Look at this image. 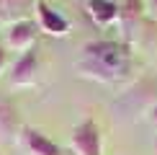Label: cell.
I'll list each match as a JSON object with an SVG mask.
<instances>
[{
	"label": "cell",
	"instance_id": "cell-1",
	"mask_svg": "<svg viewBox=\"0 0 157 155\" xmlns=\"http://www.w3.org/2000/svg\"><path fill=\"white\" fill-rule=\"evenodd\" d=\"M80 73L101 83H119L129 73V49L119 42H93L82 49Z\"/></svg>",
	"mask_w": 157,
	"mask_h": 155
},
{
	"label": "cell",
	"instance_id": "cell-2",
	"mask_svg": "<svg viewBox=\"0 0 157 155\" xmlns=\"http://www.w3.org/2000/svg\"><path fill=\"white\" fill-rule=\"evenodd\" d=\"M70 150L72 155H103L101 129L93 119H85L80 127H75L72 137H70Z\"/></svg>",
	"mask_w": 157,
	"mask_h": 155
},
{
	"label": "cell",
	"instance_id": "cell-3",
	"mask_svg": "<svg viewBox=\"0 0 157 155\" xmlns=\"http://www.w3.org/2000/svg\"><path fill=\"white\" fill-rule=\"evenodd\" d=\"M36 67H39V57L36 49H29L18 57V62L10 70V85L16 88H29L36 83Z\"/></svg>",
	"mask_w": 157,
	"mask_h": 155
},
{
	"label": "cell",
	"instance_id": "cell-4",
	"mask_svg": "<svg viewBox=\"0 0 157 155\" xmlns=\"http://www.w3.org/2000/svg\"><path fill=\"white\" fill-rule=\"evenodd\" d=\"M36 29L39 26L34 21H16V23H10V31H8V44L13 49H18V52H29V49H34V44H36Z\"/></svg>",
	"mask_w": 157,
	"mask_h": 155
},
{
	"label": "cell",
	"instance_id": "cell-5",
	"mask_svg": "<svg viewBox=\"0 0 157 155\" xmlns=\"http://www.w3.org/2000/svg\"><path fill=\"white\" fill-rule=\"evenodd\" d=\"M36 16H39V29L52 34V36H64L70 31L67 18L59 16L57 10H52L47 3H36Z\"/></svg>",
	"mask_w": 157,
	"mask_h": 155
},
{
	"label": "cell",
	"instance_id": "cell-6",
	"mask_svg": "<svg viewBox=\"0 0 157 155\" xmlns=\"http://www.w3.org/2000/svg\"><path fill=\"white\" fill-rule=\"evenodd\" d=\"M23 147L29 150V155H64L59 145H54L49 137H44L36 129H23Z\"/></svg>",
	"mask_w": 157,
	"mask_h": 155
},
{
	"label": "cell",
	"instance_id": "cell-7",
	"mask_svg": "<svg viewBox=\"0 0 157 155\" xmlns=\"http://www.w3.org/2000/svg\"><path fill=\"white\" fill-rule=\"evenodd\" d=\"M31 10H36V0H0V21H26Z\"/></svg>",
	"mask_w": 157,
	"mask_h": 155
},
{
	"label": "cell",
	"instance_id": "cell-8",
	"mask_svg": "<svg viewBox=\"0 0 157 155\" xmlns=\"http://www.w3.org/2000/svg\"><path fill=\"white\" fill-rule=\"evenodd\" d=\"M21 129V121H18V111L16 106L8 98H0V132L5 137H16V132Z\"/></svg>",
	"mask_w": 157,
	"mask_h": 155
},
{
	"label": "cell",
	"instance_id": "cell-9",
	"mask_svg": "<svg viewBox=\"0 0 157 155\" xmlns=\"http://www.w3.org/2000/svg\"><path fill=\"white\" fill-rule=\"evenodd\" d=\"M90 13H93V18L98 23H111V21L119 18L121 8L113 5V3H108V0H93V3H90Z\"/></svg>",
	"mask_w": 157,
	"mask_h": 155
},
{
	"label": "cell",
	"instance_id": "cell-10",
	"mask_svg": "<svg viewBox=\"0 0 157 155\" xmlns=\"http://www.w3.org/2000/svg\"><path fill=\"white\" fill-rule=\"evenodd\" d=\"M3 70H5V49L0 47V73H3Z\"/></svg>",
	"mask_w": 157,
	"mask_h": 155
},
{
	"label": "cell",
	"instance_id": "cell-11",
	"mask_svg": "<svg viewBox=\"0 0 157 155\" xmlns=\"http://www.w3.org/2000/svg\"><path fill=\"white\" fill-rule=\"evenodd\" d=\"M152 8H157V0H152Z\"/></svg>",
	"mask_w": 157,
	"mask_h": 155
},
{
	"label": "cell",
	"instance_id": "cell-12",
	"mask_svg": "<svg viewBox=\"0 0 157 155\" xmlns=\"http://www.w3.org/2000/svg\"><path fill=\"white\" fill-rule=\"evenodd\" d=\"M64 155H72V153H64Z\"/></svg>",
	"mask_w": 157,
	"mask_h": 155
}]
</instances>
